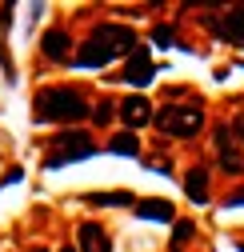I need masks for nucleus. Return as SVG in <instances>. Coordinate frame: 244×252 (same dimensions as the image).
<instances>
[{
    "mask_svg": "<svg viewBox=\"0 0 244 252\" xmlns=\"http://www.w3.org/2000/svg\"><path fill=\"white\" fill-rule=\"evenodd\" d=\"M40 48H44V56H48V60H68L72 36L64 32V28H48V32H44V40H40Z\"/></svg>",
    "mask_w": 244,
    "mask_h": 252,
    "instance_id": "11",
    "label": "nucleus"
},
{
    "mask_svg": "<svg viewBox=\"0 0 244 252\" xmlns=\"http://www.w3.org/2000/svg\"><path fill=\"white\" fill-rule=\"evenodd\" d=\"M32 116L40 124H76L88 116V100L80 88H40L32 100Z\"/></svg>",
    "mask_w": 244,
    "mask_h": 252,
    "instance_id": "1",
    "label": "nucleus"
},
{
    "mask_svg": "<svg viewBox=\"0 0 244 252\" xmlns=\"http://www.w3.org/2000/svg\"><path fill=\"white\" fill-rule=\"evenodd\" d=\"M116 116L128 124V128H140V124H148L152 120V104L144 100V96H128L124 104H116Z\"/></svg>",
    "mask_w": 244,
    "mask_h": 252,
    "instance_id": "9",
    "label": "nucleus"
},
{
    "mask_svg": "<svg viewBox=\"0 0 244 252\" xmlns=\"http://www.w3.org/2000/svg\"><path fill=\"white\" fill-rule=\"evenodd\" d=\"M108 152H120V156H140V140L132 132H120L108 140Z\"/></svg>",
    "mask_w": 244,
    "mask_h": 252,
    "instance_id": "15",
    "label": "nucleus"
},
{
    "mask_svg": "<svg viewBox=\"0 0 244 252\" xmlns=\"http://www.w3.org/2000/svg\"><path fill=\"white\" fill-rule=\"evenodd\" d=\"M20 180H24V172H20V168H8V172H4V180H0V188H8V184H20Z\"/></svg>",
    "mask_w": 244,
    "mask_h": 252,
    "instance_id": "18",
    "label": "nucleus"
},
{
    "mask_svg": "<svg viewBox=\"0 0 244 252\" xmlns=\"http://www.w3.org/2000/svg\"><path fill=\"white\" fill-rule=\"evenodd\" d=\"M92 136L88 132H60L48 140V152H44V168H64L72 160H84V156H92Z\"/></svg>",
    "mask_w": 244,
    "mask_h": 252,
    "instance_id": "2",
    "label": "nucleus"
},
{
    "mask_svg": "<svg viewBox=\"0 0 244 252\" xmlns=\"http://www.w3.org/2000/svg\"><path fill=\"white\" fill-rule=\"evenodd\" d=\"M112 116H116V104H112V100H100V104H96V112H92V120H96V124H108Z\"/></svg>",
    "mask_w": 244,
    "mask_h": 252,
    "instance_id": "17",
    "label": "nucleus"
},
{
    "mask_svg": "<svg viewBox=\"0 0 244 252\" xmlns=\"http://www.w3.org/2000/svg\"><path fill=\"white\" fill-rule=\"evenodd\" d=\"M92 36H96V40H104V44L112 48V56H132V52H136V44H140V40H136V32H132L128 24H100Z\"/></svg>",
    "mask_w": 244,
    "mask_h": 252,
    "instance_id": "4",
    "label": "nucleus"
},
{
    "mask_svg": "<svg viewBox=\"0 0 244 252\" xmlns=\"http://www.w3.org/2000/svg\"><path fill=\"white\" fill-rule=\"evenodd\" d=\"M216 156H220V164L224 172H244V160H240V152H236V140H232V128H216Z\"/></svg>",
    "mask_w": 244,
    "mask_h": 252,
    "instance_id": "7",
    "label": "nucleus"
},
{
    "mask_svg": "<svg viewBox=\"0 0 244 252\" xmlns=\"http://www.w3.org/2000/svg\"><path fill=\"white\" fill-rule=\"evenodd\" d=\"M152 40H156V44H168V40H172V28H168V24H160L156 32H152Z\"/></svg>",
    "mask_w": 244,
    "mask_h": 252,
    "instance_id": "19",
    "label": "nucleus"
},
{
    "mask_svg": "<svg viewBox=\"0 0 244 252\" xmlns=\"http://www.w3.org/2000/svg\"><path fill=\"white\" fill-rule=\"evenodd\" d=\"M152 120H156V128H160L164 136H196V132L204 128V112H200L196 104H168V108H160Z\"/></svg>",
    "mask_w": 244,
    "mask_h": 252,
    "instance_id": "3",
    "label": "nucleus"
},
{
    "mask_svg": "<svg viewBox=\"0 0 244 252\" xmlns=\"http://www.w3.org/2000/svg\"><path fill=\"white\" fill-rule=\"evenodd\" d=\"M136 216H144V220H172V204L168 200H136Z\"/></svg>",
    "mask_w": 244,
    "mask_h": 252,
    "instance_id": "13",
    "label": "nucleus"
},
{
    "mask_svg": "<svg viewBox=\"0 0 244 252\" xmlns=\"http://www.w3.org/2000/svg\"><path fill=\"white\" fill-rule=\"evenodd\" d=\"M184 192H188L192 204H208V172H204V164L188 168V176H184Z\"/></svg>",
    "mask_w": 244,
    "mask_h": 252,
    "instance_id": "12",
    "label": "nucleus"
},
{
    "mask_svg": "<svg viewBox=\"0 0 244 252\" xmlns=\"http://www.w3.org/2000/svg\"><path fill=\"white\" fill-rule=\"evenodd\" d=\"M192 232H196L192 220H176V228H172V248H184V244L192 240Z\"/></svg>",
    "mask_w": 244,
    "mask_h": 252,
    "instance_id": "16",
    "label": "nucleus"
},
{
    "mask_svg": "<svg viewBox=\"0 0 244 252\" xmlns=\"http://www.w3.org/2000/svg\"><path fill=\"white\" fill-rule=\"evenodd\" d=\"M84 204H92V208H112V204H136L132 192H88Z\"/></svg>",
    "mask_w": 244,
    "mask_h": 252,
    "instance_id": "14",
    "label": "nucleus"
},
{
    "mask_svg": "<svg viewBox=\"0 0 244 252\" xmlns=\"http://www.w3.org/2000/svg\"><path fill=\"white\" fill-rule=\"evenodd\" d=\"M240 252H244V244H240Z\"/></svg>",
    "mask_w": 244,
    "mask_h": 252,
    "instance_id": "24",
    "label": "nucleus"
},
{
    "mask_svg": "<svg viewBox=\"0 0 244 252\" xmlns=\"http://www.w3.org/2000/svg\"><path fill=\"white\" fill-rule=\"evenodd\" d=\"M212 28L228 40V44H244V8H236V12H220L216 20H212Z\"/></svg>",
    "mask_w": 244,
    "mask_h": 252,
    "instance_id": "10",
    "label": "nucleus"
},
{
    "mask_svg": "<svg viewBox=\"0 0 244 252\" xmlns=\"http://www.w3.org/2000/svg\"><path fill=\"white\" fill-rule=\"evenodd\" d=\"M152 76H156V64L148 60V48H136V52H132V60H128V68L120 72L116 80H128V84L144 88V84H152Z\"/></svg>",
    "mask_w": 244,
    "mask_h": 252,
    "instance_id": "5",
    "label": "nucleus"
},
{
    "mask_svg": "<svg viewBox=\"0 0 244 252\" xmlns=\"http://www.w3.org/2000/svg\"><path fill=\"white\" fill-rule=\"evenodd\" d=\"M76 244H80V252H108L112 248L108 232L100 224H92V220H84V224L76 228Z\"/></svg>",
    "mask_w": 244,
    "mask_h": 252,
    "instance_id": "8",
    "label": "nucleus"
},
{
    "mask_svg": "<svg viewBox=\"0 0 244 252\" xmlns=\"http://www.w3.org/2000/svg\"><path fill=\"white\" fill-rule=\"evenodd\" d=\"M232 132H236V136H240V144H244V116H236V120H232Z\"/></svg>",
    "mask_w": 244,
    "mask_h": 252,
    "instance_id": "20",
    "label": "nucleus"
},
{
    "mask_svg": "<svg viewBox=\"0 0 244 252\" xmlns=\"http://www.w3.org/2000/svg\"><path fill=\"white\" fill-rule=\"evenodd\" d=\"M108 60H112V48L104 40H96V36H88L84 48L76 52V68H104Z\"/></svg>",
    "mask_w": 244,
    "mask_h": 252,
    "instance_id": "6",
    "label": "nucleus"
},
{
    "mask_svg": "<svg viewBox=\"0 0 244 252\" xmlns=\"http://www.w3.org/2000/svg\"><path fill=\"white\" fill-rule=\"evenodd\" d=\"M28 252H44V248H28Z\"/></svg>",
    "mask_w": 244,
    "mask_h": 252,
    "instance_id": "23",
    "label": "nucleus"
},
{
    "mask_svg": "<svg viewBox=\"0 0 244 252\" xmlns=\"http://www.w3.org/2000/svg\"><path fill=\"white\" fill-rule=\"evenodd\" d=\"M228 204H244V188H240V192H232V196H228Z\"/></svg>",
    "mask_w": 244,
    "mask_h": 252,
    "instance_id": "21",
    "label": "nucleus"
},
{
    "mask_svg": "<svg viewBox=\"0 0 244 252\" xmlns=\"http://www.w3.org/2000/svg\"><path fill=\"white\" fill-rule=\"evenodd\" d=\"M60 252H76V248H72V244H68V248H60Z\"/></svg>",
    "mask_w": 244,
    "mask_h": 252,
    "instance_id": "22",
    "label": "nucleus"
}]
</instances>
